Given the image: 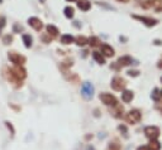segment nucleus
<instances>
[{"label":"nucleus","mask_w":162,"mask_h":150,"mask_svg":"<svg viewBox=\"0 0 162 150\" xmlns=\"http://www.w3.org/2000/svg\"><path fill=\"white\" fill-rule=\"evenodd\" d=\"M100 100L103 101V104H105L106 106H118V100L115 96H113L111 93H101L100 95Z\"/></svg>","instance_id":"1"},{"label":"nucleus","mask_w":162,"mask_h":150,"mask_svg":"<svg viewBox=\"0 0 162 150\" xmlns=\"http://www.w3.org/2000/svg\"><path fill=\"white\" fill-rule=\"evenodd\" d=\"M125 119H127V121H128L129 124H137V122L141 121L142 114H141L140 110H130V111L127 114Z\"/></svg>","instance_id":"2"},{"label":"nucleus","mask_w":162,"mask_h":150,"mask_svg":"<svg viewBox=\"0 0 162 150\" xmlns=\"http://www.w3.org/2000/svg\"><path fill=\"white\" fill-rule=\"evenodd\" d=\"M81 95L86 100H90L92 97V95H94V87H92V85L90 82H85L82 85V87H81Z\"/></svg>","instance_id":"3"},{"label":"nucleus","mask_w":162,"mask_h":150,"mask_svg":"<svg viewBox=\"0 0 162 150\" xmlns=\"http://www.w3.org/2000/svg\"><path fill=\"white\" fill-rule=\"evenodd\" d=\"M8 57H9L10 62L14 63L15 66H19V67H20V66H23V63H26V57H23V56H20V54L15 53V52H9Z\"/></svg>","instance_id":"4"},{"label":"nucleus","mask_w":162,"mask_h":150,"mask_svg":"<svg viewBox=\"0 0 162 150\" xmlns=\"http://www.w3.org/2000/svg\"><path fill=\"white\" fill-rule=\"evenodd\" d=\"M145 134L147 138H150L151 140H156L160 136V129L157 126H147L145 129Z\"/></svg>","instance_id":"5"},{"label":"nucleus","mask_w":162,"mask_h":150,"mask_svg":"<svg viewBox=\"0 0 162 150\" xmlns=\"http://www.w3.org/2000/svg\"><path fill=\"white\" fill-rule=\"evenodd\" d=\"M111 87L115 91H122L125 88V81L122 77H114L111 81Z\"/></svg>","instance_id":"6"},{"label":"nucleus","mask_w":162,"mask_h":150,"mask_svg":"<svg viewBox=\"0 0 162 150\" xmlns=\"http://www.w3.org/2000/svg\"><path fill=\"white\" fill-rule=\"evenodd\" d=\"M133 18L137 19V20H140V21H142L143 24H146L147 27H153V26H156V24H157V20H156V19H152V18L138 16V15H133Z\"/></svg>","instance_id":"7"},{"label":"nucleus","mask_w":162,"mask_h":150,"mask_svg":"<svg viewBox=\"0 0 162 150\" xmlns=\"http://www.w3.org/2000/svg\"><path fill=\"white\" fill-rule=\"evenodd\" d=\"M28 24H29V26H31L33 29H36L37 32H39V30L42 29V27H43L42 21H41L38 18H36V16L29 18V19H28Z\"/></svg>","instance_id":"8"},{"label":"nucleus","mask_w":162,"mask_h":150,"mask_svg":"<svg viewBox=\"0 0 162 150\" xmlns=\"http://www.w3.org/2000/svg\"><path fill=\"white\" fill-rule=\"evenodd\" d=\"M12 72L15 74V76L22 81V80H24L26 78V76H27V73H26V71L22 68V66L19 67V66H17L15 68H12Z\"/></svg>","instance_id":"9"},{"label":"nucleus","mask_w":162,"mask_h":150,"mask_svg":"<svg viewBox=\"0 0 162 150\" xmlns=\"http://www.w3.org/2000/svg\"><path fill=\"white\" fill-rule=\"evenodd\" d=\"M101 54L106 56V57H111L114 54V49L109 45V44H101Z\"/></svg>","instance_id":"10"},{"label":"nucleus","mask_w":162,"mask_h":150,"mask_svg":"<svg viewBox=\"0 0 162 150\" xmlns=\"http://www.w3.org/2000/svg\"><path fill=\"white\" fill-rule=\"evenodd\" d=\"M77 7H79V9H81L84 12H87L91 8V4H90V2H87V0H79Z\"/></svg>","instance_id":"11"},{"label":"nucleus","mask_w":162,"mask_h":150,"mask_svg":"<svg viewBox=\"0 0 162 150\" xmlns=\"http://www.w3.org/2000/svg\"><path fill=\"white\" fill-rule=\"evenodd\" d=\"M122 100H123L124 102H130L132 100H133V92L125 90V91L122 93Z\"/></svg>","instance_id":"12"},{"label":"nucleus","mask_w":162,"mask_h":150,"mask_svg":"<svg viewBox=\"0 0 162 150\" xmlns=\"http://www.w3.org/2000/svg\"><path fill=\"white\" fill-rule=\"evenodd\" d=\"M92 58H94L99 64H104V63H105L104 56H103L101 53H99V52H94V53H92Z\"/></svg>","instance_id":"13"},{"label":"nucleus","mask_w":162,"mask_h":150,"mask_svg":"<svg viewBox=\"0 0 162 150\" xmlns=\"http://www.w3.org/2000/svg\"><path fill=\"white\" fill-rule=\"evenodd\" d=\"M118 63H119L120 66H129V64L132 63V58H130L129 56L120 57V58H119V61H118Z\"/></svg>","instance_id":"14"},{"label":"nucleus","mask_w":162,"mask_h":150,"mask_svg":"<svg viewBox=\"0 0 162 150\" xmlns=\"http://www.w3.org/2000/svg\"><path fill=\"white\" fill-rule=\"evenodd\" d=\"M74 40H75V38H74L72 35H68V34H63V35L61 37V42H62L63 44H71Z\"/></svg>","instance_id":"15"},{"label":"nucleus","mask_w":162,"mask_h":150,"mask_svg":"<svg viewBox=\"0 0 162 150\" xmlns=\"http://www.w3.org/2000/svg\"><path fill=\"white\" fill-rule=\"evenodd\" d=\"M150 150H161V144L157 140H151L150 145H148Z\"/></svg>","instance_id":"16"},{"label":"nucleus","mask_w":162,"mask_h":150,"mask_svg":"<svg viewBox=\"0 0 162 150\" xmlns=\"http://www.w3.org/2000/svg\"><path fill=\"white\" fill-rule=\"evenodd\" d=\"M157 4H162V0H147L146 4H143L142 7L143 8H151V7L157 5Z\"/></svg>","instance_id":"17"},{"label":"nucleus","mask_w":162,"mask_h":150,"mask_svg":"<svg viewBox=\"0 0 162 150\" xmlns=\"http://www.w3.org/2000/svg\"><path fill=\"white\" fill-rule=\"evenodd\" d=\"M63 13H65V15H66V18H68V19H71V18H74V8H71V7H66L65 8V10H63Z\"/></svg>","instance_id":"18"},{"label":"nucleus","mask_w":162,"mask_h":150,"mask_svg":"<svg viewBox=\"0 0 162 150\" xmlns=\"http://www.w3.org/2000/svg\"><path fill=\"white\" fill-rule=\"evenodd\" d=\"M23 42H24V45L27 47V48H31L32 47V37L31 35H28V34H24L23 35Z\"/></svg>","instance_id":"19"},{"label":"nucleus","mask_w":162,"mask_h":150,"mask_svg":"<svg viewBox=\"0 0 162 150\" xmlns=\"http://www.w3.org/2000/svg\"><path fill=\"white\" fill-rule=\"evenodd\" d=\"M47 32H48V34H50V35L52 34L53 37H55V35H57V34L60 33V32H58V29H57L55 26H47Z\"/></svg>","instance_id":"20"},{"label":"nucleus","mask_w":162,"mask_h":150,"mask_svg":"<svg viewBox=\"0 0 162 150\" xmlns=\"http://www.w3.org/2000/svg\"><path fill=\"white\" fill-rule=\"evenodd\" d=\"M99 43H100V40H99V38H96V37H92V38L89 39V44L92 45V47L99 45Z\"/></svg>","instance_id":"21"},{"label":"nucleus","mask_w":162,"mask_h":150,"mask_svg":"<svg viewBox=\"0 0 162 150\" xmlns=\"http://www.w3.org/2000/svg\"><path fill=\"white\" fill-rule=\"evenodd\" d=\"M76 42H77L79 45H85L86 43H89V39L85 38V37H77V38H76Z\"/></svg>","instance_id":"22"},{"label":"nucleus","mask_w":162,"mask_h":150,"mask_svg":"<svg viewBox=\"0 0 162 150\" xmlns=\"http://www.w3.org/2000/svg\"><path fill=\"white\" fill-rule=\"evenodd\" d=\"M158 95H160V93H158V90L156 88V90L153 91V95H152V97H153V100H156V101H157V100H158Z\"/></svg>","instance_id":"23"},{"label":"nucleus","mask_w":162,"mask_h":150,"mask_svg":"<svg viewBox=\"0 0 162 150\" xmlns=\"http://www.w3.org/2000/svg\"><path fill=\"white\" fill-rule=\"evenodd\" d=\"M12 40H13V38H12L10 35H7V37L4 38V43H5V44H9Z\"/></svg>","instance_id":"24"},{"label":"nucleus","mask_w":162,"mask_h":150,"mask_svg":"<svg viewBox=\"0 0 162 150\" xmlns=\"http://www.w3.org/2000/svg\"><path fill=\"white\" fill-rule=\"evenodd\" d=\"M119 130H120V131H123V133H124V135L127 136V128L124 126V125H120V126H119Z\"/></svg>","instance_id":"25"},{"label":"nucleus","mask_w":162,"mask_h":150,"mask_svg":"<svg viewBox=\"0 0 162 150\" xmlns=\"http://www.w3.org/2000/svg\"><path fill=\"white\" fill-rule=\"evenodd\" d=\"M128 74H129V76H137L138 72H135V71H129V72H128Z\"/></svg>","instance_id":"26"},{"label":"nucleus","mask_w":162,"mask_h":150,"mask_svg":"<svg viewBox=\"0 0 162 150\" xmlns=\"http://www.w3.org/2000/svg\"><path fill=\"white\" fill-rule=\"evenodd\" d=\"M137 150H150V149H148V146H140Z\"/></svg>","instance_id":"27"},{"label":"nucleus","mask_w":162,"mask_h":150,"mask_svg":"<svg viewBox=\"0 0 162 150\" xmlns=\"http://www.w3.org/2000/svg\"><path fill=\"white\" fill-rule=\"evenodd\" d=\"M86 150H95V149H94V148H92V146H89V148H87Z\"/></svg>","instance_id":"28"},{"label":"nucleus","mask_w":162,"mask_h":150,"mask_svg":"<svg viewBox=\"0 0 162 150\" xmlns=\"http://www.w3.org/2000/svg\"><path fill=\"white\" fill-rule=\"evenodd\" d=\"M119 2H123V3H127V2H129V0H119Z\"/></svg>","instance_id":"29"},{"label":"nucleus","mask_w":162,"mask_h":150,"mask_svg":"<svg viewBox=\"0 0 162 150\" xmlns=\"http://www.w3.org/2000/svg\"><path fill=\"white\" fill-rule=\"evenodd\" d=\"M67 2H71L72 3V2H77V0H67Z\"/></svg>","instance_id":"30"},{"label":"nucleus","mask_w":162,"mask_h":150,"mask_svg":"<svg viewBox=\"0 0 162 150\" xmlns=\"http://www.w3.org/2000/svg\"><path fill=\"white\" fill-rule=\"evenodd\" d=\"M160 95H161V96H162V91H161V92H160Z\"/></svg>","instance_id":"31"},{"label":"nucleus","mask_w":162,"mask_h":150,"mask_svg":"<svg viewBox=\"0 0 162 150\" xmlns=\"http://www.w3.org/2000/svg\"><path fill=\"white\" fill-rule=\"evenodd\" d=\"M161 82H162V78H161Z\"/></svg>","instance_id":"32"},{"label":"nucleus","mask_w":162,"mask_h":150,"mask_svg":"<svg viewBox=\"0 0 162 150\" xmlns=\"http://www.w3.org/2000/svg\"><path fill=\"white\" fill-rule=\"evenodd\" d=\"M108 150H110V149H108Z\"/></svg>","instance_id":"33"}]
</instances>
